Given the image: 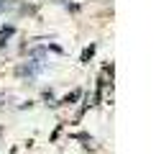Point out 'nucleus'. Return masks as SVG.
Segmentation results:
<instances>
[{"label": "nucleus", "instance_id": "obj_1", "mask_svg": "<svg viewBox=\"0 0 156 154\" xmlns=\"http://www.w3.org/2000/svg\"><path fill=\"white\" fill-rule=\"evenodd\" d=\"M3 5H5V0H0V8H3Z\"/></svg>", "mask_w": 156, "mask_h": 154}]
</instances>
